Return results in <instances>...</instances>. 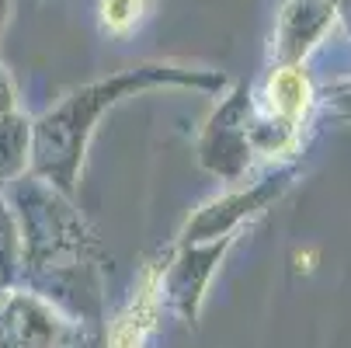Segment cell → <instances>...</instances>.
I'll list each match as a JSON object with an SVG mask.
<instances>
[{
	"label": "cell",
	"mask_w": 351,
	"mask_h": 348,
	"mask_svg": "<svg viewBox=\"0 0 351 348\" xmlns=\"http://www.w3.org/2000/svg\"><path fill=\"white\" fill-rule=\"evenodd\" d=\"M157 310H160V268L149 265L139 275V286L132 292V300L112 324V341L108 348H143L149 331L157 327Z\"/></svg>",
	"instance_id": "obj_1"
},
{
	"label": "cell",
	"mask_w": 351,
	"mask_h": 348,
	"mask_svg": "<svg viewBox=\"0 0 351 348\" xmlns=\"http://www.w3.org/2000/svg\"><path fill=\"white\" fill-rule=\"evenodd\" d=\"M149 14H154V0H97L101 28L115 38L132 35Z\"/></svg>",
	"instance_id": "obj_2"
},
{
	"label": "cell",
	"mask_w": 351,
	"mask_h": 348,
	"mask_svg": "<svg viewBox=\"0 0 351 348\" xmlns=\"http://www.w3.org/2000/svg\"><path fill=\"white\" fill-rule=\"evenodd\" d=\"M268 94H271L275 108H278L285 119H295V115H303V108H306L310 84H306V77L299 73L295 67H285V70H278V73L271 77Z\"/></svg>",
	"instance_id": "obj_3"
},
{
	"label": "cell",
	"mask_w": 351,
	"mask_h": 348,
	"mask_svg": "<svg viewBox=\"0 0 351 348\" xmlns=\"http://www.w3.org/2000/svg\"><path fill=\"white\" fill-rule=\"evenodd\" d=\"M8 14H11V0H0V32L8 25Z\"/></svg>",
	"instance_id": "obj_4"
}]
</instances>
